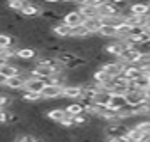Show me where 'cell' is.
Returning <instances> with one entry per match:
<instances>
[{
  "label": "cell",
  "instance_id": "obj_13",
  "mask_svg": "<svg viewBox=\"0 0 150 142\" xmlns=\"http://www.w3.org/2000/svg\"><path fill=\"white\" fill-rule=\"evenodd\" d=\"M20 73H21V69H20L14 62H2V64H0V75H4L6 78L16 77V75H20Z\"/></svg>",
  "mask_w": 150,
  "mask_h": 142
},
{
  "label": "cell",
  "instance_id": "obj_19",
  "mask_svg": "<svg viewBox=\"0 0 150 142\" xmlns=\"http://www.w3.org/2000/svg\"><path fill=\"white\" fill-rule=\"evenodd\" d=\"M129 11L132 14H138V16H146L150 13V6H148V2H136L129 7Z\"/></svg>",
  "mask_w": 150,
  "mask_h": 142
},
{
  "label": "cell",
  "instance_id": "obj_9",
  "mask_svg": "<svg viewBox=\"0 0 150 142\" xmlns=\"http://www.w3.org/2000/svg\"><path fill=\"white\" fill-rule=\"evenodd\" d=\"M44 85H46V82H44V80H39V78L28 77V78L25 80V87H23V91H28V93L41 94V91H42V87H44Z\"/></svg>",
  "mask_w": 150,
  "mask_h": 142
},
{
  "label": "cell",
  "instance_id": "obj_11",
  "mask_svg": "<svg viewBox=\"0 0 150 142\" xmlns=\"http://www.w3.org/2000/svg\"><path fill=\"white\" fill-rule=\"evenodd\" d=\"M35 57H37V50L35 48H30V46H21V48H16V52H14V59L35 60Z\"/></svg>",
  "mask_w": 150,
  "mask_h": 142
},
{
  "label": "cell",
  "instance_id": "obj_16",
  "mask_svg": "<svg viewBox=\"0 0 150 142\" xmlns=\"http://www.w3.org/2000/svg\"><path fill=\"white\" fill-rule=\"evenodd\" d=\"M99 18H108V16H115V14H122L115 6H111L110 2H108V0H106V2L104 4H101L99 6Z\"/></svg>",
  "mask_w": 150,
  "mask_h": 142
},
{
  "label": "cell",
  "instance_id": "obj_40",
  "mask_svg": "<svg viewBox=\"0 0 150 142\" xmlns=\"http://www.w3.org/2000/svg\"><path fill=\"white\" fill-rule=\"evenodd\" d=\"M148 6H150V0H148Z\"/></svg>",
  "mask_w": 150,
  "mask_h": 142
},
{
  "label": "cell",
  "instance_id": "obj_1",
  "mask_svg": "<svg viewBox=\"0 0 150 142\" xmlns=\"http://www.w3.org/2000/svg\"><path fill=\"white\" fill-rule=\"evenodd\" d=\"M30 77V73H20L16 77H9L6 78V84H4V89L7 91H13V93H21L23 87H25V80Z\"/></svg>",
  "mask_w": 150,
  "mask_h": 142
},
{
  "label": "cell",
  "instance_id": "obj_28",
  "mask_svg": "<svg viewBox=\"0 0 150 142\" xmlns=\"http://www.w3.org/2000/svg\"><path fill=\"white\" fill-rule=\"evenodd\" d=\"M11 101H13L11 94H7V93H2V89H0V108H9Z\"/></svg>",
  "mask_w": 150,
  "mask_h": 142
},
{
  "label": "cell",
  "instance_id": "obj_34",
  "mask_svg": "<svg viewBox=\"0 0 150 142\" xmlns=\"http://www.w3.org/2000/svg\"><path fill=\"white\" fill-rule=\"evenodd\" d=\"M7 124V108H0V126Z\"/></svg>",
  "mask_w": 150,
  "mask_h": 142
},
{
  "label": "cell",
  "instance_id": "obj_37",
  "mask_svg": "<svg viewBox=\"0 0 150 142\" xmlns=\"http://www.w3.org/2000/svg\"><path fill=\"white\" fill-rule=\"evenodd\" d=\"M42 2H46V4H58L60 0H42Z\"/></svg>",
  "mask_w": 150,
  "mask_h": 142
},
{
  "label": "cell",
  "instance_id": "obj_15",
  "mask_svg": "<svg viewBox=\"0 0 150 142\" xmlns=\"http://www.w3.org/2000/svg\"><path fill=\"white\" fill-rule=\"evenodd\" d=\"M65 115H67L65 108H60V107H53V108H50V110L46 112L48 121H51V123H55V124H58Z\"/></svg>",
  "mask_w": 150,
  "mask_h": 142
},
{
  "label": "cell",
  "instance_id": "obj_21",
  "mask_svg": "<svg viewBox=\"0 0 150 142\" xmlns=\"http://www.w3.org/2000/svg\"><path fill=\"white\" fill-rule=\"evenodd\" d=\"M125 135H127V138H129L131 142H143V140H145V137H146V135H145V133H143V131L138 128V126H132V128H129Z\"/></svg>",
  "mask_w": 150,
  "mask_h": 142
},
{
  "label": "cell",
  "instance_id": "obj_5",
  "mask_svg": "<svg viewBox=\"0 0 150 142\" xmlns=\"http://www.w3.org/2000/svg\"><path fill=\"white\" fill-rule=\"evenodd\" d=\"M62 98L80 101L81 100V85H76V84H67V85H64L62 87Z\"/></svg>",
  "mask_w": 150,
  "mask_h": 142
},
{
  "label": "cell",
  "instance_id": "obj_30",
  "mask_svg": "<svg viewBox=\"0 0 150 142\" xmlns=\"http://www.w3.org/2000/svg\"><path fill=\"white\" fill-rule=\"evenodd\" d=\"M141 69H146V67H150V53H143V55H139V59H138V62H136Z\"/></svg>",
  "mask_w": 150,
  "mask_h": 142
},
{
  "label": "cell",
  "instance_id": "obj_23",
  "mask_svg": "<svg viewBox=\"0 0 150 142\" xmlns=\"http://www.w3.org/2000/svg\"><path fill=\"white\" fill-rule=\"evenodd\" d=\"M88 36H92L90 34V30L81 23V25H78V27H72V36L71 37H76V39H85V37H88Z\"/></svg>",
  "mask_w": 150,
  "mask_h": 142
},
{
  "label": "cell",
  "instance_id": "obj_31",
  "mask_svg": "<svg viewBox=\"0 0 150 142\" xmlns=\"http://www.w3.org/2000/svg\"><path fill=\"white\" fill-rule=\"evenodd\" d=\"M108 2H110L111 6H115L120 13H122V11H125V9H127V6H129V0H108Z\"/></svg>",
  "mask_w": 150,
  "mask_h": 142
},
{
  "label": "cell",
  "instance_id": "obj_32",
  "mask_svg": "<svg viewBox=\"0 0 150 142\" xmlns=\"http://www.w3.org/2000/svg\"><path fill=\"white\" fill-rule=\"evenodd\" d=\"M134 48L139 52V55H143V53H150V39H148V41H143V43H138Z\"/></svg>",
  "mask_w": 150,
  "mask_h": 142
},
{
  "label": "cell",
  "instance_id": "obj_17",
  "mask_svg": "<svg viewBox=\"0 0 150 142\" xmlns=\"http://www.w3.org/2000/svg\"><path fill=\"white\" fill-rule=\"evenodd\" d=\"M127 103H125V96H122V94H111V98H110V101H108V108H111V110H120L122 107H125Z\"/></svg>",
  "mask_w": 150,
  "mask_h": 142
},
{
  "label": "cell",
  "instance_id": "obj_24",
  "mask_svg": "<svg viewBox=\"0 0 150 142\" xmlns=\"http://www.w3.org/2000/svg\"><path fill=\"white\" fill-rule=\"evenodd\" d=\"M23 103H28V105H32V103H39L42 98H41V94H35V93H28V91H21V98H20Z\"/></svg>",
  "mask_w": 150,
  "mask_h": 142
},
{
  "label": "cell",
  "instance_id": "obj_36",
  "mask_svg": "<svg viewBox=\"0 0 150 142\" xmlns=\"http://www.w3.org/2000/svg\"><path fill=\"white\" fill-rule=\"evenodd\" d=\"M4 84H6V77L0 75V87H4Z\"/></svg>",
  "mask_w": 150,
  "mask_h": 142
},
{
  "label": "cell",
  "instance_id": "obj_10",
  "mask_svg": "<svg viewBox=\"0 0 150 142\" xmlns=\"http://www.w3.org/2000/svg\"><path fill=\"white\" fill-rule=\"evenodd\" d=\"M141 73H143V69H141L138 64H125V66H124V71H122V77L127 78L129 82H132V80H136Z\"/></svg>",
  "mask_w": 150,
  "mask_h": 142
},
{
  "label": "cell",
  "instance_id": "obj_38",
  "mask_svg": "<svg viewBox=\"0 0 150 142\" xmlns=\"http://www.w3.org/2000/svg\"><path fill=\"white\" fill-rule=\"evenodd\" d=\"M143 142H150V135H146V137H145V140H143Z\"/></svg>",
  "mask_w": 150,
  "mask_h": 142
},
{
  "label": "cell",
  "instance_id": "obj_35",
  "mask_svg": "<svg viewBox=\"0 0 150 142\" xmlns=\"http://www.w3.org/2000/svg\"><path fill=\"white\" fill-rule=\"evenodd\" d=\"M141 93H143V98H145V100H150V85H148L146 89H143Z\"/></svg>",
  "mask_w": 150,
  "mask_h": 142
},
{
  "label": "cell",
  "instance_id": "obj_29",
  "mask_svg": "<svg viewBox=\"0 0 150 142\" xmlns=\"http://www.w3.org/2000/svg\"><path fill=\"white\" fill-rule=\"evenodd\" d=\"M23 4H25V0H7V7H9V11H16V13L21 11Z\"/></svg>",
  "mask_w": 150,
  "mask_h": 142
},
{
  "label": "cell",
  "instance_id": "obj_27",
  "mask_svg": "<svg viewBox=\"0 0 150 142\" xmlns=\"http://www.w3.org/2000/svg\"><path fill=\"white\" fill-rule=\"evenodd\" d=\"M65 108V112L69 114V115H76V114H81L83 112V103L81 101H72V103H69L67 107H64Z\"/></svg>",
  "mask_w": 150,
  "mask_h": 142
},
{
  "label": "cell",
  "instance_id": "obj_25",
  "mask_svg": "<svg viewBox=\"0 0 150 142\" xmlns=\"http://www.w3.org/2000/svg\"><path fill=\"white\" fill-rule=\"evenodd\" d=\"M76 9L81 13L83 20H87V18H94V16H99V11H97L96 7H88V6H78Z\"/></svg>",
  "mask_w": 150,
  "mask_h": 142
},
{
  "label": "cell",
  "instance_id": "obj_33",
  "mask_svg": "<svg viewBox=\"0 0 150 142\" xmlns=\"http://www.w3.org/2000/svg\"><path fill=\"white\" fill-rule=\"evenodd\" d=\"M136 126H138V128H139L145 135H150V119H146V121H143V119H141Z\"/></svg>",
  "mask_w": 150,
  "mask_h": 142
},
{
  "label": "cell",
  "instance_id": "obj_22",
  "mask_svg": "<svg viewBox=\"0 0 150 142\" xmlns=\"http://www.w3.org/2000/svg\"><path fill=\"white\" fill-rule=\"evenodd\" d=\"M131 85H132V87H136V89H139V91H143V89H146V87L150 85V77H148V75H145V73H141L136 80H132V82H131Z\"/></svg>",
  "mask_w": 150,
  "mask_h": 142
},
{
  "label": "cell",
  "instance_id": "obj_14",
  "mask_svg": "<svg viewBox=\"0 0 150 142\" xmlns=\"http://www.w3.org/2000/svg\"><path fill=\"white\" fill-rule=\"evenodd\" d=\"M41 18L48 23H57V22H62V14L57 13L53 7H42L41 9Z\"/></svg>",
  "mask_w": 150,
  "mask_h": 142
},
{
  "label": "cell",
  "instance_id": "obj_2",
  "mask_svg": "<svg viewBox=\"0 0 150 142\" xmlns=\"http://www.w3.org/2000/svg\"><path fill=\"white\" fill-rule=\"evenodd\" d=\"M62 87H64V85L48 82V84L42 87V91H41V98H42V100H58V98H62Z\"/></svg>",
  "mask_w": 150,
  "mask_h": 142
},
{
  "label": "cell",
  "instance_id": "obj_7",
  "mask_svg": "<svg viewBox=\"0 0 150 142\" xmlns=\"http://www.w3.org/2000/svg\"><path fill=\"white\" fill-rule=\"evenodd\" d=\"M141 101H145V98H143V93L139 91V89H136V87H129V91H127V94H125V103L129 105V107H138Z\"/></svg>",
  "mask_w": 150,
  "mask_h": 142
},
{
  "label": "cell",
  "instance_id": "obj_8",
  "mask_svg": "<svg viewBox=\"0 0 150 142\" xmlns=\"http://www.w3.org/2000/svg\"><path fill=\"white\" fill-rule=\"evenodd\" d=\"M51 32L57 36V37H62V39H67L72 36V29L69 25H65L64 22H57L51 25Z\"/></svg>",
  "mask_w": 150,
  "mask_h": 142
},
{
  "label": "cell",
  "instance_id": "obj_26",
  "mask_svg": "<svg viewBox=\"0 0 150 142\" xmlns=\"http://www.w3.org/2000/svg\"><path fill=\"white\" fill-rule=\"evenodd\" d=\"M18 39H14V37H11L9 34H6V32H0V50L2 48H11V46H14V43H16ZM18 44V43H16Z\"/></svg>",
  "mask_w": 150,
  "mask_h": 142
},
{
  "label": "cell",
  "instance_id": "obj_3",
  "mask_svg": "<svg viewBox=\"0 0 150 142\" xmlns=\"http://www.w3.org/2000/svg\"><path fill=\"white\" fill-rule=\"evenodd\" d=\"M101 69L104 71V73H106L110 78H113V77H118V75H122V71H124V64H122L120 60L113 59V60H108V62L101 64Z\"/></svg>",
  "mask_w": 150,
  "mask_h": 142
},
{
  "label": "cell",
  "instance_id": "obj_20",
  "mask_svg": "<svg viewBox=\"0 0 150 142\" xmlns=\"http://www.w3.org/2000/svg\"><path fill=\"white\" fill-rule=\"evenodd\" d=\"M83 25L90 30V34H97L99 29H101V25H103V22H101L99 16H94V18H87V20H83Z\"/></svg>",
  "mask_w": 150,
  "mask_h": 142
},
{
  "label": "cell",
  "instance_id": "obj_41",
  "mask_svg": "<svg viewBox=\"0 0 150 142\" xmlns=\"http://www.w3.org/2000/svg\"><path fill=\"white\" fill-rule=\"evenodd\" d=\"M0 89H4V87H0Z\"/></svg>",
  "mask_w": 150,
  "mask_h": 142
},
{
  "label": "cell",
  "instance_id": "obj_4",
  "mask_svg": "<svg viewBox=\"0 0 150 142\" xmlns=\"http://www.w3.org/2000/svg\"><path fill=\"white\" fill-rule=\"evenodd\" d=\"M138 59H139V52L136 48H124L117 57V60H120L124 66L125 64H136Z\"/></svg>",
  "mask_w": 150,
  "mask_h": 142
},
{
  "label": "cell",
  "instance_id": "obj_39",
  "mask_svg": "<svg viewBox=\"0 0 150 142\" xmlns=\"http://www.w3.org/2000/svg\"><path fill=\"white\" fill-rule=\"evenodd\" d=\"M146 23H150V13L146 14Z\"/></svg>",
  "mask_w": 150,
  "mask_h": 142
},
{
  "label": "cell",
  "instance_id": "obj_6",
  "mask_svg": "<svg viewBox=\"0 0 150 142\" xmlns=\"http://www.w3.org/2000/svg\"><path fill=\"white\" fill-rule=\"evenodd\" d=\"M62 22L72 29V27H78V25H81V23H83V16H81V13H80L78 9H74V7H72L71 11H67V13L64 14Z\"/></svg>",
  "mask_w": 150,
  "mask_h": 142
},
{
  "label": "cell",
  "instance_id": "obj_12",
  "mask_svg": "<svg viewBox=\"0 0 150 142\" xmlns=\"http://www.w3.org/2000/svg\"><path fill=\"white\" fill-rule=\"evenodd\" d=\"M20 13L23 14V18L32 20V18H39V16H41V7L35 6V4H30V2H25Z\"/></svg>",
  "mask_w": 150,
  "mask_h": 142
},
{
  "label": "cell",
  "instance_id": "obj_18",
  "mask_svg": "<svg viewBox=\"0 0 150 142\" xmlns=\"http://www.w3.org/2000/svg\"><path fill=\"white\" fill-rule=\"evenodd\" d=\"M97 36L104 37V39H117V27L103 23L101 29H99V32H97Z\"/></svg>",
  "mask_w": 150,
  "mask_h": 142
}]
</instances>
